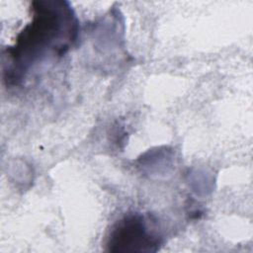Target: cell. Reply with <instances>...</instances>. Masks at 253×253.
Segmentation results:
<instances>
[{
	"mask_svg": "<svg viewBox=\"0 0 253 253\" xmlns=\"http://www.w3.org/2000/svg\"><path fill=\"white\" fill-rule=\"evenodd\" d=\"M33 17L7 50L6 80L18 81L34 64L50 54H61L75 40L77 21L64 1H35Z\"/></svg>",
	"mask_w": 253,
	"mask_h": 253,
	"instance_id": "6da1fadb",
	"label": "cell"
},
{
	"mask_svg": "<svg viewBox=\"0 0 253 253\" xmlns=\"http://www.w3.org/2000/svg\"><path fill=\"white\" fill-rule=\"evenodd\" d=\"M159 244L160 238L139 213L119 220L107 241L108 251L112 252H155Z\"/></svg>",
	"mask_w": 253,
	"mask_h": 253,
	"instance_id": "7a4b0ae2",
	"label": "cell"
}]
</instances>
